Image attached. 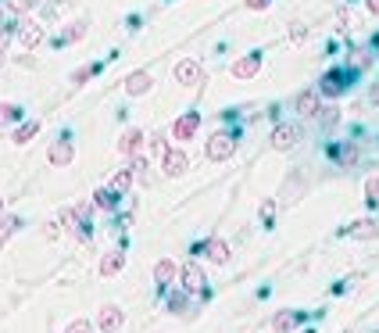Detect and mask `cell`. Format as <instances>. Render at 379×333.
<instances>
[{
  "mask_svg": "<svg viewBox=\"0 0 379 333\" xmlns=\"http://www.w3.org/2000/svg\"><path fill=\"white\" fill-rule=\"evenodd\" d=\"M351 79H355V72L351 69H329L322 79H319V86H315V90H319V94L322 97H329V101H336V97H343L347 94V86H351Z\"/></svg>",
  "mask_w": 379,
  "mask_h": 333,
  "instance_id": "1",
  "label": "cell"
},
{
  "mask_svg": "<svg viewBox=\"0 0 379 333\" xmlns=\"http://www.w3.org/2000/svg\"><path fill=\"white\" fill-rule=\"evenodd\" d=\"M326 155H329V162H333L336 169H355L358 158H362V150H358L355 140H336V143L326 147Z\"/></svg>",
  "mask_w": 379,
  "mask_h": 333,
  "instance_id": "2",
  "label": "cell"
},
{
  "mask_svg": "<svg viewBox=\"0 0 379 333\" xmlns=\"http://www.w3.org/2000/svg\"><path fill=\"white\" fill-rule=\"evenodd\" d=\"M233 150H236V136L233 133H215L208 143H204V155H208V162H226V158H233Z\"/></svg>",
  "mask_w": 379,
  "mask_h": 333,
  "instance_id": "3",
  "label": "cell"
},
{
  "mask_svg": "<svg viewBox=\"0 0 379 333\" xmlns=\"http://www.w3.org/2000/svg\"><path fill=\"white\" fill-rule=\"evenodd\" d=\"M301 140H304V129H301L297 122H279V126L272 129V147H276V150H294Z\"/></svg>",
  "mask_w": 379,
  "mask_h": 333,
  "instance_id": "4",
  "label": "cell"
},
{
  "mask_svg": "<svg viewBox=\"0 0 379 333\" xmlns=\"http://www.w3.org/2000/svg\"><path fill=\"white\" fill-rule=\"evenodd\" d=\"M204 283H208V276H204V269H201L197 262H186V265L179 269V287H183L186 294H204Z\"/></svg>",
  "mask_w": 379,
  "mask_h": 333,
  "instance_id": "5",
  "label": "cell"
},
{
  "mask_svg": "<svg viewBox=\"0 0 379 333\" xmlns=\"http://www.w3.org/2000/svg\"><path fill=\"white\" fill-rule=\"evenodd\" d=\"M194 251H197V255H204L211 265H226V262H229V255H233V251H229V244H226L222 236H208L204 244H197Z\"/></svg>",
  "mask_w": 379,
  "mask_h": 333,
  "instance_id": "6",
  "label": "cell"
},
{
  "mask_svg": "<svg viewBox=\"0 0 379 333\" xmlns=\"http://www.w3.org/2000/svg\"><path fill=\"white\" fill-rule=\"evenodd\" d=\"M229 72H233V79H255L262 72V50H247L243 57H236Z\"/></svg>",
  "mask_w": 379,
  "mask_h": 333,
  "instance_id": "7",
  "label": "cell"
},
{
  "mask_svg": "<svg viewBox=\"0 0 379 333\" xmlns=\"http://www.w3.org/2000/svg\"><path fill=\"white\" fill-rule=\"evenodd\" d=\"M72 158H76V147H72V140H69V136L54 140V143H50V150H47V162H50L54 169H65V165H72Z\"/></svg>",
  "mask_w": 379,
  "mask_h": 333,
  "instance_id": "8",
  "label": "cell"
},
{
  "mask_svg": "<svg viewBox=\"0 0 379 333\" xmlns=\"http://www.w3.org/2000/svg\"><path fill=\"white\" fill-rule=\"evenodd\" d=\"M294 111L301 118H315V115L322 111V94H319V90H301L297 101H294Z\"/></svg>",
  "mask_w": 379,
  "mask_h": 333,
  "instance_id": "9",
  "label": "cell"
},
{
  "mask_svg": "<svg viewBox=\"0 0 379 333\" xmlns=\"http://www.w3.org/2000/svg\"><path fill=\"white\" fill-rule=\"evenodd\" d=\"M186 165H190L186 150H179V147H169V150H165V158H162V172H165L169 179L183 176V172H186Z\"/></svg>",
  "mask_w": 379,
  "mask_h": 333,
  "instance_id": "10",
  "label": "cell"
},
{
  "mask_svg": "<svg viewBox=\"0 0 379 333\" xmlns=\"http://www.w3.org/2000/svg\"><path fill=\"white\" fill-rule=\"evenodd\" d=\"M176 83H183V86H197V83H204V69H201V62H194V57L179 62V65H176Z\"/></svg>",
  "mask_w": 379,
  "mask_h": 333,
  "instance_id": "11",
  "label": "cell"
},
{
  "mask_svg": "<svg viewBox=\"0 0 379 333\" xmlns=\"http://www.w3.org/2000/svg\"><path fill=\"white\" fill-rule=\"evenodd\" d=\"M150 86H154V76L143 72V69H136V72L125 76V94H129V97H143V94H150Z\"/></svg>",
  "mask_w": 379,
  "mask_h": 333,
  "instance_id": "12",
  "label": "cell"
},
{
  "mask_svg": "<svg viewBox=\"0 0 379 333\" xmlns=\"http://www.w3.org/2000/svg\"><path fill=\"white\" fill-rule=\"evenodd\" d=\"M122 323H125V312L118 309V305H101V316H97V326L104 330V333H118L122 330Z\"/></svg>",
  "mask_w": 379,
  "mask_h": 333,
  "instance_id": "13",
  "label": "cell"
},
{
  "mask_svg": "<svg viewBox=\"0 0 379 333\" xmlns=\"http://www.w3.org/2000/svg\"><path fill=\"white\" fill-rule=\"evenodd\" d=\"M18 40H22L29 50H36V47L47 40V33H43L40 22H29V18H25V22H18Z\"/></svg>",
  "mask_w": 379,
  "mask_h": 333,
  "instance_id": "14",
  "label": "cell"
},
{
  "mask_svg": "<svg viewBox=\"0 0 379 333\" xmlns=\"http://www.w3.org/2000/svg\"><path fill=\"white\" fill-rule=\"evenodd\" d=\"M197 126H201V115H197V111H186L183 118H176V126H172V140H194Z\"/></svg>",
  "mask_w": 379,
  "mask_h": 333,
  "instance_id": "15",
  "label": "cell"
},
{
  "mask_svg": "<svg viewBox=\"0 0 379 333\" xmlns=\"http://www.w3.org/2000/svg\"><path fill=\"white\" fill-rule=\"evenodd\" d=\"M154 283H157V290H162V294L176 283V262L172 258H162L154 265Z\"/></svg>",
  "mask_w": 379,
  "mask_h": 333,
  "instance_id": "16",
  "label": "cell"
},
{
  "mask_svg": "<svg viewBox=\"0 0 379 333\" xmlns=\"http://www.w3.org/2000/svg\"><path fill=\"white\" fill-rule=\"evenodd\" d=\"M347 236L351 240H376L379 236V219H358L347 226Z\"/></svg>",
  "mask_w": 379,
  "mask_h": 333,
  "instance_id": "17",
  "label": "cell"
},
{
  "mask_svg": "<svg viewBox=\"0 0 379 333\" xmlns=\"http://www.w3.org/2000/svg\"><path fill=\"white\" fill-rule=\"evenodd\" d=\"M304 319H308V312H279V316L272 319V330H276V333H294Z\"/></svg>",
  "mask_w": 379,
  "mask_h": 333,
  "instance_id": "18",
  "label": "cell"
},
{
  "mask_svg": "<svg viewBox=\"0 0 379 333\" xmlns=\"http://www.w3.org/2000/svg\"><path fill=\"white\" fill-rule=\"evenodd\" d=\"M140 147H143V133L140 129H125L122 133V140H118V150H122V155H140Z\"/></svg>",
  "mask_w": 379,
  "mask_h": 333,
  "instance_id": "19",
  "label": "cell"
},
{
  "mask_svg": "<svg viewBox=\"0 0 379 333\" xmlns=\"http://www.w3.org/2000/svg\"><path fill=\"white\" fill-rule=\"evenodd\" d=\"M122 269H125V255H122V251H111V255L101 258V276L111 280V276H118Z\"/></svg>",
  "mask_w": 379,
  "mask_h": 333,
  "instance_id": "20",
  "label": "cell"
},
{
  "mask_svg": "<svg viewBox=\"0 0 379 333\" xmlns=\"http://www.w3.org/2000/svg\"><path fill=\"white\" fill-rule=\"evenodd\" d=\"M133 183H136V179H133V172H129V169H118V172L111 176V183H108V187H111L118 197H125V194H129V187H133Z\"/></svg>",
  "mask_w": 379,
  "mask_h": 333,
  "instance_id": "21",
  "label": "cell"
},
{
  "mask_svg": "<svg viewBox=\"0 0 379 333\" xmlns=\"http://www.w3.org/2000/svg\"><path fill=\"white\" fill-rule=\"evenodd\" d=\"M118 201H122V197H118L111 187H101L97 194H93V204H97L101 211H118Z\"/></svg>",
  "mask_w": 379,
  "mask_h": 333,
  "instance_id": "22",
  "label": "cell"
},
{
  "mask_svg": "<svg viewBox=\"0 0 379 333\" xmlns=\"http://www.w3.org/2000/svg\"><path fill=\"white\" fill-rule=\"evenodd\" d=\"M165 301H169V312H179V316H183L186 305H190V294H186L183 287H176V290L169 287V290H165Z\"/></svg>",
  "mask_w": 379,
  "mask_h": 333,
  "instance_id": "23",
  "label": "cell"
},
{
  "mask_svg": "<svg viewBox=\"0 0 379 333\" xmlns=\"http://www.w3.org/2000/svg\"><path fill=\"white\" fill-rule=\"evenodd\" d=\"M83 36H86V22H72L54 43H57V47H69V43H76V40H83Z\"/></svg>",
  "mask_w": 379,
  "mask_h": 333,
  "instance_id": "24",
  "label": "cell"
},
{
  "mask_svg": "<svg viewBox=\"0 0 379 333\" xmlns=\"http://www.w3.org/2000/svg\"><path fill=\"white\" fill-rule=\"evenodd\" d=\"M36 133H40V118H29V122H22V126L15 129V136H11V140H15V143H29Z\"/></svg>",
  "mask_w": 379,
  "mask_h": 333,
  "instance_id": "25",
  "label": "cell"
},
{
  "mask_svg": "<svg viewBox=\"0 0 379 333\" xmlns=\"http://www.w3.org/2000/svg\"><path fill=\"white\" fill-rule=\"evenodd\" d=\"M18 226H22L18 215H4V211H0V244H4V240H11V236L18 233Z\"/></svg>",
  "mask_w": 379,
  "mask_h": 333,
  "instance_id": "26",
  "label": "cell"
},
{
  "mask_svg": "<svg viewBox=\"0 0 379 333\" xmlns=\"http://www.w3.org/2000/svg\"><path fill=\"white\" fill-rule=\"evenodd\" d=\"M8 122H22V108L11 101H0V126H8Z\"/></svg>",
  "mask_w": 379,
  "mask_h": 333,
  "instance_id": "27",
  "label": "cell"
},
{
  "mask_svg": "<svg viewBox=\"0 0 379 333\" xmlns=\"http://www.w3.org/2000/svg\"><path fill=\"white\" fill-rule=\"evenodd\" d=\"M147 169H150L147 155H133V162H129V172H133V179H136V183H147Z\"/></svg>",
  "mask_w": 379,
  "mask_h": 333,
  "instance_id": "28",
  "label": "cell"
},
{
  "mask_svg": "<svg viewBox=\"0 0 379 333\" xmlns=\"http://www.w3.org/2000/svg\"><path fill=\"white\" fill-rule=\"evenodd\" d=\"M315 118L322 122V129H333V126L340 122V108H336V104H329V108H322V111L315 115Z\"/></svg>",
  "mask_w": 379,
  "mask_h": 333,
  "instance_id": "29",
  "label": "cell"
},
{
  "mask_svg": "<svg viewBox=\"0 0 379 333\" xmlns=\"http://www.w3.org/2000/svg\"><path fill=\"white\" fill-rule=\"evenodd\" d=\"M365 201H369L372 208L379 204V176H369V179H365Z\"/></svg>",
  "mask_w": 379,
  "mask_h": 333,
  "instance_id": "30",
  "label": "cell"
},
{
  "mask_svg": "<svg viewBox=\"0 0 379 333\" xmlns=\"http://www.w3.org/2000/svg\"><path fill=\"white\" fill-rule=\"evenodd\" d=\"M97 72H101V65H83V69H76V72H72V83H76V86H83L86 79H93Z\"/></svg>",
  "mask_w": 379,
  "mask_h": 333,
  "instance_id": "31",
  "label": "cell"
},
{
  "mask_svg": "<svg viewBox=\"0 0 379 333\" xmlns=\"http://www.w3.org/2000/svg\"><path fill=\"white\" fill-rule=\"evenodd\" d=\"M11 33H18V22L15 25H0V57H4V50H8V43H11Z\"/></svg>",
  "mask_w": 379,
  "mask_h": 333,
  "instance_id": "32",
  "label": "cell"
},
{
  "mask_svg": "<svg viewBox=\"0 0 379 333\" xmlns=\"http://www.w3.org/2000/svg\"><path fill=\"white\" fill-rule=\"evenodd\" d=\"M372 62V57H369V50H355V62H351V72H362L365 65Z\"/></svg>",
  "mask_w": 379,
  "mask_h": 333,
  "instance_id": "33",
  "label": "cell"
},
{
  "mask_svg": "<svg viewBox=\"0 0 379 333\" xmlns=\"http://www.w3.org/2000/svg\"><path fill=\"white\" fill-rule=\"evenodd\" d=\"M304 36H308L304 22H294V29H290V40H294V43H304Z\"/></svg>",
  "mask_w": 379,
  "mask_h": 333,
  "instance_id": "34",
  "label": "cell"
},
{
  "mask_svg": "<svg viewBox=\"0 0 379 333\" xmlns=\"http://www.w3.org/2000/svg\"><path fill=\"white\" fill-rule=\"evenodd\" d=\"M8 8L11 11H29V8H36V0H8Z\"/></svg>",
  "mask_w": 379,
  "mask_h": 333,
  "instance_id": "35",
  "label": "cell"
},
{
  "mask_svg": "<svg viewBox=\"0 0 379 333\" xmlns=\"http://www.w3.org/2000/svg\"><path fill=\"white\" fill-rule=\"evenodd\" d=\"M65 333H90V319H76V323H69Z\"/></svg>",
  "mask_w": 379,
  "mask_h": 333,
  "instance_id": "36",
  "label": "cell"
},
{
  "mask_svg": "<svg viewBox=\"0 0 379 333\" xmlns=\"http://www.w3.org/2000/svg\"><path fill=\"white\" fill-rule=\"evenodd\" d=\"M272 211H276V204L265 201V204H262V222H265V226H272Z\"/></svg>",
  "mask_w": 379,
  "mask_h": 333,
  "instance_id": "37",
  "label": "cell"
},
{
  "mask_svg": "<svg viewBox=\"0 0 379 333\" xmlns=\"http://www.w3.org/2000/svg\"><path fill=\"white\" fill-rule=\"evenodd\" d=\"M150 150H154V155H162V158H165V150H169V147H165V140H162V136H154V140H150Z\"/></svg>",
  "mask_w": 379,
  "mask_h": 333,
  "instance_id": "38",
  "label": "cell"
},
{
  "mask_svg": "<svg viewBox=\"0 0 379 333\" xmlns=\"http://www.w3.org/2000/svg\"><path fill=\"white\" fill-rule=\"evenodd\" d=\"M269 4H272V0H247V8H250V11H265Z\"/></svg>",
  "mask_w": 379,
  "mask_h": 333,
  "instance_id": "39",
  "label": "cell"
},
{
  "mask_svg": "<svg viewBox=\"0 0 379 333\" xmlns=\"http://www.w3.org/2000/svg\"><path fill=\"white\" fill-rule=\"evenodd\" d=\"M369 101H372V104H379V83H372V90H369Z\"/></svg>",
  "mask_w": 379,
  "mask_h": 333,
  "instance_id": "40",
  "label": "cell"
},
{
  "mask_svg": "<svg viewBox=\"0 0 379 333\" xmlns=\"http://www.w3.org/2000/svg\"><path fill=\"white\" fill-rule=\"evenodd\" d=\"M365 4H369V11H372V15H379V0H365Z\"/></svg>",
  "mask_w": 379,
  "mask_h": 333,
  "instance_id": "41",
  "label": "cell"
},
{
  "mask_svg": "<svg viewBox=\"0 0 379 333\" xmlns=\"http://www.w3.org/2000/svg\"><path fill=\"white\" fill-rule=\"evenodd\" d=\"M0 25H4V4H0Z\"/></svg>",
  "mask_w": 379,
  "mask_h": 333,
  "instance_id": "42",
  "label": "cell"
},
{
  "mask_svg": "<svg viewBox=\"0 0 379 333\" xmlns=\"http://www.w3.org/2000/svg\"><path fill=\"white\" fill-rule=\"evenodd\" d=\"M0 211H4V197H0Z\"/></svg>",
  "mask_w": 379,
  "mask_h": 333,
  "instance_id": "43",
  "label": "cell"
},
{
  "mask_svg": "<svg viewBox=\"0 0 379 333\" xmlns=\"http://www.w3.org/2000/svg\"><path fill=\"white\" fill-rule=\"evenodd\" d=\"M301 333H315V330H301Z\"/></svg>",
  "mask_w": 379,
  "mask_h": 333,
  "instance_id": "44",
  "label": "cell"
}]
</instances>
